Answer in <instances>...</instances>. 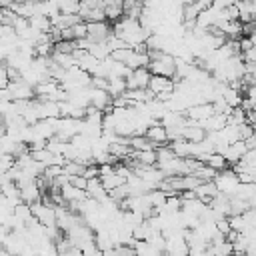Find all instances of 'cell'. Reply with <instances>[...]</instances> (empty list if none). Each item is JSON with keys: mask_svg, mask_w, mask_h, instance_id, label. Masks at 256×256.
I'll return each mask as SVG.
<instances>
[{"mask_svg": "<svg viewBox=\"0 0 256 256\" xmlns=\"http://www.w3.org/2000/svg\"><path fill=\"white\" fill-rule=\"evenodd\" d=\"M148 68H150L152 74H160V76H170V78H174V72H176V58H174V54H170V52H162L158 58L150 60Z\"/></svg>", "mask_w": 256, "mask_h": 256, "instance_id": "cell-1", "label": "cell"}, {"mask_svg": "<svg viewBox=\"0 0 256 256\" xmlns=\"http://www.w3.org/2000/svg\"><path fill=\"white\" fill-rule=\"evenodd\" d=\"M214 182H216V186H218L220 192H224V194H228V196H234V192H236V188H238V184H240V178H238L236 170H226V168H224V170H220V172L216 174Z\"/></svg>", "mask_w": 256, "mask_h": 256, "instance_id": "cell-2", "label": "cell"}, {"mask_svg": "<svg viewBox=\"0 0 256 256\" xmlns=\"http://www.w3.org/2000/svg\"><path fill=\"white\" fill-rule=\"evenodd\" d=\"M8 88H10V92H12V96H14V100H30L36 92H34V86H30L24 78H14V80H10L8 82Z\"/></svg>", "mask_w": 256, "mask_h": 256, "instance_id": "cell-3", "label": "cell"}, {"mask_svg": "<svg viewBox=\"0 0 256 256\" xmlns=\"http://www.w3.org/2000/svg\"><path fill=\"white\" fill-rule=\"evenodd\" d=\"M184 114L192 120V122H200V120H206L208 116L214 114V106L212 102H198V104H192L184 110Z\"/></svg>", "mask_w": 256, "mask_h": 256, "instance_id": "cell-4", "label": "cell"}, {"mask_svg": "<svg viewBox=\"0 0 256 256\" xmlns=\"http://www.w3.org/2000/svg\"><path fill=\"white\" fill-rule=\"evenodd\" d=\"M150 68L148 66H142V68H134L130 72V76L126 78L128 82V88H148V82H150Z\"/></svg>", "mask_w": 256, "mask_h": 256, "instance_id": "cell-5", "label": "cell"}, {"mask_svg": "<svg viewBox=\"0 0 256 256\" xmlns=\"http://www.w3.org/2000/svg\"><path fill=\"white\" fill-rule=\"evenodd\" d=\"M112 32H110V28H108V24L104 22V20H98V22H88V40H92V42H104V40H108V36H110Z\"/></svg>", "mask_w": 256, "mask_h": 256, "instance_id": "cell-6", "label": "cell"}, {"mask_svg": "<svg viewBox=\"0 0 256 256\" xmlns=\"http://www.w3.org/2000/svg\"><path fill=\"white\" fill-rule=\"evenodd\" d=\"M90 104L100 108V110H108L112 106V96L106 88H94L90 86Z\"/></svg>", "mask_w": 256, "mask_h": 256, "instance_id": "cell-7", "label": "cell"}, {"mask_svg": "<svg viewBox=\"0 0 256 256\" xmlns=\"http://www.w3.org/2000/svg\"><path fill=\"white\" fill-rule=\"evenodd\" d=\"M246 150H248V146H246V140H234V142H230L228 146H226V150L222 152L224 154V158L230 162V164H236L244 154H246Z\"/></svg>", "mask_w": 256, "mask_h": 256, "instance_id": "cell-8", "label": "cell"}, {"mask_svg": "<svg viewBox=\"0 0 256 256\" xmlns=\"http://www.w3.org/2000/svg\"><path fill=\"white\" fill-rule=\"evenodd\" d=\"M148 88L158 96L160 92H166V90H174V78L170 76H160V74H152L150 76V82H148Z\"/></svg>", "mask_w": 256, "mask_h": 256, "instance_id": "cell-9", "label": "cell"}, {"mask_svg": "<svg viewBox=\"0 0 256 256\" xmlns=\"http://www.w3.org/2000/svg\"><path fill=\"white\" fill-rule=\"evenodd\" d=\"M194 192H196V196H198L202 202L210 204V200H212L220 190H218V186H216L214 180H206V182H200V184L194 188Z\"/></svg>", "mask_w": 256, "mask_h": 256, "instance_id": "cell-10", "label": "cell"}, {"mask_svg": "<svg viewBox=\"0 0 256 256\" xmlns=\"http://www.w3.org/2000/svg\"><path fill=\"white\" fill-rule=\"evenodd\" d=\"M146 136L156 144V146H160V144H164V142H168V134H166V126L158 120V122H154L152 126H148L146 128Z\"/></svg>", "mask_w": 256, "mask_h": 256, "instance_id": "cell-11", "label": "cell"}, {"mask_svg": "<svg viewBox=\"0 0 256 256\" xmlns=\"http://www.w3.org/2000/svg\"><path fill=\"white\" fill-rule=\"evenodd\" d=\"M20 198H22V202H26V204H34V202L42 200V190L38 188L36 180L20 188Z\"/></svg>", "mask_w": 256, "mask_h": 256, "instance_id": "cell-12", "label": "cell"}, {"mask_svg": "<svg viewBox=\"0 0 256 256\" xmlns=\"http://www.w3.org/2000/svg\"><path fill=\"white\" fill-rule=\"evenodd\" d=\"M60 192H62L66 204H68V202H80V200L88 198V192H86V190H82V188H78V186H74V184H70V182L64 184V186L60 188Z\"/></svg>", "mask_w": 256, "mask_h": 256, "instance_id": "cell-13", "label": "cell"}, {"mask_svg": "<svg viewBox=\"0 0 256 256\" xmlns=\"http://www.w3.org/2000/svg\"><path fill=\"white\" fill-rule=\"evenodd\" d=\"M106 90L110 92L112 98H114V96H120V94H124V92L128 90V82H126V78L110 76V78H108V88H106Z\"/></svg>", "mask_w": 256, "mask_h": 256, "instance_id": "cell-14", "label": "cell"}, {"mask_svg": "<svg viewBox=\"0 0 256 256\" xmlns=\"http://www.w3.org/2000/svg\"><path fill=\"white\" fill-rule=\"evenodd\" d=\"M58 66H62V68H70V66H74V64H78V60L74 58V54L72 52H62V50H56L54 48V52H52V56H50Z\"/></svg>", "mask_w": 256, "mask_h": 256, "instance_id": "cell-15", "label": "cell"}, {"mask_svg": "<svg viewBox=\"0 0 256 256\" xmlns=\"http://www.w3.org/2000/svg\"><path fill=\"white\" fill-rule=\"evenodd\" d=\"M222 98H224L232 108H236V106L242 104V98H244V96H242L240 90H236V88H232V86L228 84V86L224 88V92H222Z\"/></svg>", "mask_w": 256, "mask_h": 256, "instance_id": "cell-16", "label": "cell"}, {"mask_svg": "<svg viewBox=\"0 0 256 256\" xmlns=\"http://www.w3.org/2000/svg\"><path fill=\"white\" fill-rule=\"evenodd\" d=\"M30 26L36 28V30H42V32H50L52 20L44 14H34V16H30Z\"/></svg>", "mask_w": 256, "mask_h": 256, "instance_id": "cell-17", "label": "cell"}, {"mask_svg": "<svg viewBox=\"0 0 256 256\" xmlns=\"http://www.w3.org/2000/svg\"><path fill=\"white\" fill-rule=\"evenodd\" d=\"M18 220H22V222H26L28 224V220H32L34 218V212H32V206L30 204H26V202H20V204H16L14 206V212H12Z\"/></svg>", "mask_w": 256, "mask_h": 256, "instance_id": "cell-18", "label": "cell"}, {"mask_svg": "<svg viewBox=\"0 0 256 256\" xmlns=\"http://www.w3.org/2000/svg\"><path fill=\"white\" fill-rule=\"evenodd\" d=\"M204 164H208V166H212L214 170H224L226 166H228V160L224 158V154H220V152H212V154H208V158H206V162Z\"/></svg>", "mask_w": 256, "mask_h": 256, "instance_id": "cell-19", "label": "cell"}, {"mask_svg": "<svg viewBox=\"0 0 256 256\" xmlns=\"http://www.w3.org/2000/svg\"><path fill=\"white\" fill-rule=\"evenodd\" d=\"M194 174H196L202 182H206V180H214V178H216V174H218V170H214L212 166H208V164H204V162H202V164L194 170Z\"/></svg>", "mask_w": 256, "mask_h": 256, "instance_id": "cell-20", "label": "cell"}, {"mask_svg": "<svg viewBox=\"0 0 256 256\" xmlns=\"http://www.w3.org/2000/svg\"><path fill=\"white\" fill-rule=\"evenodd\" d=\"M244 122H246V110H244L242 106L232 108V112L228 114V124H236V126H240V124H244Z\"/></svg>", "mask_w": 256, "mask_h": 256, "instance_id": "cell-21", "label": "cell"}, {"mask_svg": "<svg viewBox=\"0 0 256 256\" xmlns=\"http://www.w3.org/2000/svg\"><path fill=\"white\" fill-rule=\"evenodd\" d=\"M110 196H112L114 200H118V202H122L124 198H128V196H130V186H128V182H124V184L112 188V190H110Z\"/></svg>", "mask_w": 256, "mask_h": 256, "instance_id": "cell-22", "label": "cell"}, {"mask_svg": "<svg viewBox=\"0 0 256 256\" xmlns=\"http://www.w3.org/2000/svg\"><path fill=\"white\" fill-rule=\"evenodd\" d=\"M64 172V166L62 164H48L46 168H44V174L50 178V180H54L56 176H60Z\"/></svg>", "mask_w": 256, "mask_h": 256, "instance_id": "cell-23", "label": "cell"}, {"mask_svg": "<svg viewBox=\"0 0 256 256\" xmlns=\"http://www.w3.org/2000/svg\"><path fill=\"white\" fill-rule=\"evenodd\" d=\"M8 82H10V76H8V68H6V64H0V88L8 86Z\"/></svg>", "mask_w": 256, "mask_h": 256, "instance_id": "cell-24", "label": "cell"}, {"mask_svg": "<svg viewBox=\"0 0 256 256\" xmlns=\"http://www.w3.org/2000/svg\"><path fill=\"white\" fill-rule=\"evenodd\" d=\"M238 0H212V6L214 8H218V10H224V8H228V6H234Z\"/></svg>", "mask_w": 256, "mask_h": 256, "instance_id": "cell-25", "label": "cell"}, {"mask_svg": "<svg viewBox=\"0 0 256 256\" xmlns=\"http://www.w3.org/2000/svg\"><path fill=\"white\" fill-rule=\"evenodd\" d=\"M10 100H14V96H12L10 88H8V86L0 88V102H10Z\"/></svg>", "mask_w": 256, "mask_h": 256, "instance_id": "cell-26", "label": "cell"}, {"mask_svg": "<svg viewBox=\"0 0 256 256\" xmlns=\"http://www.w3.org/2000/svg\"><path fill=\"white\" fill-rule=\"evenodd\" d=\"M194 4H196V8L202 12V10H206V8L212 6V0H194Z\"/></svg>", "mask_w": 256, "mask_h": 256, "instance_id": "cell-27", "label": "cell"}, {"mask_svg": "<svg viewBox=\"0 0 256 256\" xmlns=\"http://www.w3.org/2000/svg\"><path fill=\"white\" fill-rule=\"evenodd\" d=\"M14 2H26V0H14Z\"/></svg>", "mask_w": 256, "mask_h": 256, "instance_id": "cell-28", "label": "cell"}]
</instances>
